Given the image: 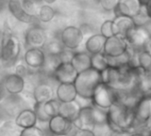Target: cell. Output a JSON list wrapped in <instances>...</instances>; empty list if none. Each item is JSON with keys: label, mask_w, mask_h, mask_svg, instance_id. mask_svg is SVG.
<instances>
[{"label": "cell", "mask_w": 151, "mask_h": 136, "mask_svg": "<svg viewBox=\"0 0 151 136\" xmlns=\"http://www.w3.org/2000/svg\"><path fill=\"white\" fill-rule=\"evenodd\" d=\"M143 50L146 51V52H147V53H149L151 54V36H150V37L148 38V40L147 41L146 45H144Z\"/></svg>", "instance_id": "74e56055"}, {"label": "cell", "mask_w": 151, "mask_h": 136, "mask_svg": "<svg viewBox=\"0 0 151 136\" xmlns=\"http://www.w3.org/2000/svg\"><path fill=\"white\" fill-rule=\"evenodd\" d=\"M78 73L70 62H60L52 77L60 84H74Z\"/></svg>", "instance_id": "7c38bea8"}, {"label": "cell", "mask_w": 151, "mask_h": 136, "mask_svg": "<svg viewBox=\"0 0 151 136\" xmlns=\"http://www.w3.org/2000/svg\"><path fill=\"white\" fill-rule=\"evenodd\" d=\"M128 133H124V132H112L110 131L109 136H128Z\"/></svg>", "instance_id": "f35d334b"}, {"label": "cell", "mask_w": 151, "mask_h": 136, "mask_svg": "<svg viewBox=\"0 0 151 136\" xmlns=\"http://www.w3.org/2000/svg\"><path fill=\"white\" fill-rule=\"evenodd\" d=\"M135 27L132 18L126 16H116L112 21V29L114 36H119L125 38L127 33Z\"/></svg>", "instance_id": "9a60e30c"}, {"label": "cell", "mask_w": 151, "mask_h": 136, "mask_svg": "<svg viewBox=\"0 0 151 136\" xmlns=\"http://www.w3.org/2000/svg\"><path fill=\"white\" fill-rule=\"evenodd\" d=\"M3 86L7 93L13 95H16L21 94L24 90L25 80L24 78L19 77L14 73L10 74L6 77L3 83Z\"/></svg>", "instance_id": "e0dca14e"}, {"label": "cell", "mask_w": 151, "mask_h": 136, "mask_svg": "<svg viewBox=\"0 0 151 136\" xmlns=\"http://www.w3.org/2000/svg\"><path fill=\"white\" fill-rule=\"evenodd\" d=\"M99 2L103 10L107 12H110V11H114V9L117 5L118 0H99Z\"/></svg>", "instance_id": "836d02e7"}, {"label": "cell", "mask_w": 151, "mask_h": 136, "mask_svg": "<svg viewBox=\"0 0 151 136\" xmlns=\"http://www.w3.org/2000/svg\"><path fill=\"white\" fill-rule=\"evenodd\" d=\"M55 15V11L50 6H42L38 12V19L43 22H51Z\"/></svg>", "instance_id": "f1b7e54d"}, {"label": "cell", "mask_w": 151, "mask_h": 136, "mask_svg": "<svg viewBox=\"0 0 151 136\" xmlns=\"http://www.w3.org/2000/svg\"><path fill=\"white\" fill-rule=\"evenodd\" d=\"M84 39L82 30L76 26H68L60 33V42L65 48L69 50L77 49Z\"/></svg>", "instance_id": "ba28073f"}, {"label": "cell", "mask_w": 151, "mask_h": 136, "mask_svg": "<svg viewBox=\"0 0 151 136\" xmlns=\"http://www.w3.org/2000/svg\"><path fill=\"white\" fill-rule=\"evenodd\" d=\"M2 49H3V45H2V39H0V59L2 57Z\"/></svg>", "instance_id": "ee69618b"}, {"label": "cell", "mask_w": 151, "mask_h": 136, "mask_svg": "<svg viewBox=\"0 0 151 136\" xmlns=\"http://www.w3.org/2000/svg\"><path fill=\"white\" fill-rule=\"evenodd\" d=\"M109 67L107 56L103 53L91 55V68L101 72Z\"/></svg>", "instance_id": "cb8c5ba5"}, {"label": "cell", "mask_w": 151, "mask_h": 136, "mask_svg": "<svg viewBox=\"0 0 151 136\" xmlns=\"http://www.w3.org/2000/svg\"><path fill=\"white\" fill-rule=\"evenodd\" d=\"M128 49V44L126 40L119 36H113L106 39L103 53L107 57L115 58L124 53Z\"/></svg>", "instance_id": "9c48e42d"}, {"label": "cell", "mask_w": 151, "mask_h": 136, "mask_svg": "<svg viewBox=\"0 0 151 136\" xmlns=\"http://www.w3.org/2000/svg\"><path fill=\"white\" fill-rule=\"evenodd\" d=\"M33 97L36 102L45 103L54 99V91L51 85L42 83L37 85L33 91Z\"/></svg>", "instance_id": "ffe728a7"}, {"label": "cell", "mask_w": 151, "mask_h": 136, "mask_svg": "<svg viewBox=\"0 0 151 136\" xmlns=\"http://www.w3.org/2000/svg\"><path fill=\"white\" fill-rule=\"evenodd\" d=\"M101 35L103 36L106 39L114 36L113 29H112V21L108 20L105 21L101 26Z\"/></svg>", "instance_id": "1f68e13d"}, {"label": "cell", "mask_w": 151, "mask_h": 136, "mask_svg": "<svg viewBox=\"0 0 151 136\" xmlns=\"http://www.w3.org/2000/svg\"><path fill=\"white\" fill-rule=\"evenodd\" d=\"M144 7H145V10H146L147 15V16H148V18L151 20V4H149L148 6H144Z\"/></svg>", "instance_id": "ab89813d"}, {"label": "cell", "mask_w": 151, "mask_h": 136, "mask_svg": "<svg viewBox=\"0 0 151 136\" xmlns=\"http://www.w3.org/2000/svg\"><path fill=\"white\" fill-rule=\"evenodd\" d=\"M28 73H29L28 68H27L24 64L20 63V64H17V65L15 66V73H14V74L18 75L19 77L24 78L27 77Z\"/></svg>", "instance_id": "d590c367"}, {"label": "cell", "mask_w": 151, "mask_h": 136, "mask_svg": "<svg viewBox=\"0 0 151 136\" xmlns=\"http://www.w3.org/2000/svg\"><path fill=\"white\" fill-rule=\"evenodd\" d=\"M78 96L74 84H60L56 89V97L60 103L76 101Z\"/></svg>", "instance_id": "ac0fdd59"}, {"label": "cell", "mask_w": 151, "mask_h": 136, "mask_svg": "<svg viewBox=\"0 0 151 136\" xmlns=\"http://www.w3.org/2000/svg\"><path fill=\"white\" fill-rule=\"evenodd\" d=\"M48 128L51 133L55 136H68L76 127L73 123L65 117L57 115L48 122Z\"/></svg>", "instance_id": "30bf717a"}, {"label": "cell", "mask_w": 151, "mask_h": 136, "mask_svg": "<svg viewBox=\"0 0 151 136\" xmlns=\"http://www.w3.org/2000/svg\"><path fill=\"white\" fill-rule=\"evenodd\" d=\"M44 104L45 103H43V102H35L33 111H34V113H35V115L37 117V121H40V122H49V120L51 118L45 112Z\"/></svg>", "instance_id": "f546056e"}, {"label": "cell", "mask_w": 151, "mask_h": 136, "mask_svg": "<svg viewBox=\"0 0 151 136\" xmlns=\"http://www.w3.org/2000/svg\"><path fill=\"white\" fill-rule=\"evenodd\" d=\"M73 124L78 130L94 131L97 126L107 125V110L105 111L93 105L83 107Z\"/></svg>", "instance_id": "7a4b0ae2"}, {"label": "cell", "mask_w": 151, "mask_h": 136, "mask_svg": "<svg viewBox=\"0 0 151 136\" xmlns=\"http://www.w3.org/2000/svg\"><path fill=\"white\" fill-rule=\"evenodd\" d=\"M128 136H138V135H136L135 133H132V134H129Z\"/></svg>", "instance_id": "f6af8a7d"}, {"label": "cell", "mask_w": 151, "mask_h": 136, "mask_svg": "<svg viewBox=\"0 0 151 136\" xmlns=\"http://www.w3.org/2000/svg\"><path fill=\"white\" fill-rule=\"evenodd\" d=\"M74 53H73L72 50L65 48L58 56L60 58V62H70L72 58H73V56H74Z\"/></svg>", "instance_id": "e575fe53"}, {"label": "cell", "mask_w": 151, "mask_h": 136, "mask_svg": "<svg viewBox=\"0 0 151 136\" xmlns=\"http://www.w3.org/2000/svg\"><path fill=\"white\" fill-rule=\"evenodd\" d=\"M2 45L1 60L8 64L14 62L21 52V44L18 37L13 34H5L2 38Z\"/></svg>", "instance_id": "5b68a950"}, {"label": "cell", "mask_w": 151, "mask_h": 136, "mask_svg": "<svg viewBox=\"0 0 151 136\" xmlns=\"http://www.w3.org/2000/svg\"><path fill=\"white\" fill-rule=\"evenodd\" d=\"M73 136H96L95 132L91 130H77Z\"/></svg>", "instance_id": "8d00e7d4"}, {"label": "cell", "mask_w": 151, "mask_h": 136, "mask_svg": "<svg viewBox=\"0 0 151 136\" xmlns=\"http://www.w3.org/2000/svg\"><path fill=\"white\" fill-rule=\"evenodd\" d=\"M105 42L106 38L101 34L93 35L86 42V49L91 55L102 53Z\"/></svg>", "instance_id": "603a6c76"}, {"label": "cell", "mask_w": 151, "mask_h": 136, "mask_svg": "<svg viewBox=\"0 0 151 136\" xmlns=\"http://www.w3.org/2000/svg\"><path fill=\"white\" fill-rule=\"evenodd\" d=\"M139 1L142 6H147L149 4H151V0H139Z\"/></svg>", "instance_id": "60d3db41"}, {"label": "cell", "mask_w": 151, "mask_h": 136, "mask_svg": "<svg viewBox=\"0 0 151 136\" xmlns=\"http://www.w3.org/2000/svg\"><path fill=\"white\" fill-rule=\"evenodd\" d=\"M4 86H0V102L2 101L3 97H4Z\"/></svg>", "instance_id": "b9f144b4"}, {"label": "cell", "mask_w": 151, "mask_h": 136, "mask_svg": "<svg viewBox=\"0 0 151 136\" xmlns=\"http://www.w3.org/2000/svg\"><path fill=\"white\" fill-rule=\"evenodd\" d=\"M81 108L82 107L80 106L79 102H78L77 101L60 103L59 115L73 123L78 118Z\"/></svg>", "instance_id": "d6986e66"}, {"label": "cell", "mask_w": 151, "mask_h": 136, "mask_svg": "<svg viewBox=\"0 0 151 136\" xmlns=\"http://www.w3.org/2000/svg\"><path fill=\"white\" fill-rule=\"evenodd\" d=\"M139 66L146 72L151 71V54L146 51H140L138 53Z\"/></svg>", "instance_id": "4316f807"}, {"label": "cell", "mask_w": 151, "mask_h": 136, "mask_svg": "<svg viewBox=\"0 0 151 136\" xmlns=\"http://www.w3.org/2000/svg\"><path fill=\"white\" fill-rule=\"evenodd\" d=\"M150 36V31L146 27L135 26L127 33L124 39L126 40L130 48L135 52H140L143 51L144 45H146Z\"/></svg>", "instance_id": "8992f818"}, {"label": "cell", "mask_w": 151, "mask_h": 136, "mask_svg": "<svg viewBox=\"0 0 151 136\" xmlns=\"http://www.w3.org/2000/svg\"><path fill=\"white\" fill-rule=\"evenodd\" d=\"M24 60L29 68L41 70L45 61V53L43 49L29 48L24 54Z\"/></svg>", "instance_id": "2e32d148"}, {"label": "cell", "mask_w": 151, "mask_h": 136, "mask_svg": "<svg viewBox=\"0 0 151 136\" xmlns=\"http://www.w3.org/2000/svg\"><path fill=\"white\" fill-rule=\"evenodd\" d=\"M25 42L29 48L42 49L46 45V34L45 30L39 25L34 24L27 30Z\"/></svg>", "instance_id": "8fae6325"}, {"label": "cell", "mask_w": 151, "mask_h": 136, "mask_svg": "<svg viewBox=\"0 0 151 136\" xmlns=\"http://www.w3.org/2000/svg\"><path fill=\"white\" fill-rule=\"evenodd\" d=\"M78 73H81L91 68V55L88 53H75L70 61Z\"/></svg>", "instance_id": "44dd1931"}, {"label": "cell", "mask_w": 151, "mask_h": 136, "mask_svg": "<svg viewBox=\"0 0 151 136\" xmlns=\"http://www.w3.org/2000/svg\"><path fill=\"white\" fill-rule=\"evenodd\" d=\"M150 34H151V32H150Z\"/></svg>", "instance_id": "bcb514c9"}, {"label": "cell", "mask_w": 151, "mask_h": 136, "mask_svg": "<svg viewBox=\"0 0 151 136\" xmlns=\"http://www.w3.org/2000/svg\"><path fill=\"white\" fill-rule=\"evenodd\" d=\"M60 106V102L57 99H52L44 104V109H45V112L46 113V115L50 118H52V117L59 115Z\"/></svg>", "instance_id": "83f0119b"}, {"label": "cell", "mask_w": 151, "mask_h": 136, "mask_svg": "<svg viewBox=\"0 0 151 136\" xmlns=\"http://www.w3.org/2000/svg\"><path fill=\"white\" fill-rule=\"evenodd\" d=\"M101 72L90 68V69L78 73L74 86L77 90L78 96L83 99L91 100L97 86L101 84Z\"/></svg>", "instance_id": "3957f363"}, {"label": "cell", "mask_w": 151, "mask_h": 136, "mask_svg": "<svg viewBox=\"0 0 151 136\" xmlns=\"http://www.w3.org/2000/svg\"><path fill=\"white\" fill-rule=\"evenodd\" d=\"M42 1H44L45 3L48 4V5H51V4H53L56 0H42Z\"/></svg>", "instance_id": "7bdbcfd3"}, {"label": "cell", "mask_w": 151, "mask_h": 136, "mask_svg": "<svg viewBox=\"0 0 151 136\" xmlns=\"http://www.w3.org/2000/svg\"><path fill=\"white\" fill-rule=\"evenodd\" d=\"M117 92L106 84H100L95 89L91 99L92 105L101 109H108L112 104L117 101Z\"/></svg>", "instance_id": "277c9868"}, {"label": "cell", "mask_w": 151, "mask_h": 136, "mask_svg": "<svg viewBox=\"0 0 151 136\" xmlns=\"http://www.w3.org/2000/svg\"><path fill=\"white\" fill-rule=\"evenodd\" d=\"M134 128L147 124L151 119V94L142 95L136 104L134 109Z\"/></svg>", "instance_id": "52a82bcc"}, {"label": "cell", "mask_w": 151, "mask_h": 136, "mask_svg": "<svg viewBox=\"0 0 151 136\" xmlns=\"http://www.w3.org/2000/svg\"><path fill=\"white\" fill-rule=\"evenodd\" d=\"M20 136H45V134L41 128L35 125L32 127L22 129Z\"/></svg>", "instance_id": "4dcf8cb0"}, {"label": "cell", "mask_w": 151, "mask_h": 136, "mask_svg": "<svg viewBox=\"0 0 151 136\" xmlns=\"http://www.w3.org/2000/svg\"><path fill=\"white\" fill-rule=\"evenodd\" d=\"M107 126L112 132L132 134L134 130L133 109L116 101L107 109Z\"/></svg>", "instance_id": "6da1fadb"}, {"label": "cell", "mask_w": 151, "mask_h": 136, "mask_svg": "<svg viewBox=\"0 0 151 136\" xmlns=\"http://www.w3.org/2000/svg\"><path fill=\"white\" fill-rule=\"evenodd\" d=\"M65 49L62 43L59 40H52L45 45V53L47 55L58 56Z\"/></svg>", "instance_id": "484cf974"}, {"label": "cell", "mask_w": 151, "mask_h": 136, "mask_svg": "<svg viewBox=\"0 0 151 136\" xmlns=\"http://www.w3.org/2000/svg\"><path fill=\"white\" fill-rule=\"evenodd\" d=\"M37 122V117L32 109H23L20 111L18 116L15 118V124L17 126L24 129L35 126Z\"/></svg>", "instance_id": "7402d4cb"}, {"label": "cell", "mask_w": 151, "mask_h": 136, "mask_svg": "<svg viewBox=\"0 0 151 136\" xmlns=\"http://www.w3.org/2000/svg\"><path fill=\"white\" fill-rule=\"evenodd\" d=\"M60 63V60L59 56L45 54V64L42 67L41 70L44 72L52 76L54 71L56 70V68L59 66Z\"/></svg>", "instance_id": "d4e9b609"}, {"label": "cell", "mask_w": 151, "mask_h": 136, "mask_svg": "<svg viewBox=\"0 0 151 136\" xmlns=\"http://www.w3.org/2000/svg\"><path fill=\"white\" fill-rule=\"evenodd\" d=\"M138 136H151V127L147 124L136 126L133 130V132Z\"/></svg>", "instance_id": "d6a6232c"}, {"label": "cell", "mask_w": 151, "mask_h": 136, "mask_svg": "<svg viewBox=\"0 0 151 136\" xmlns=\"http://www.w3.org/2000/svg\"><path fill=\"white\" fill-rule=\"evenodd\" d=\"M8 9L10 13L22 22L32 24L36 21L35 15H31L26 11L23 6V0H9Z\"/></svg>", "instance_id": "5bb4252c"}, {"label": "cell", "mask_w": 151, "mask_h": 136, "mask_svg": "<svg viewBox=\"0 0 151 136\" xmlns=\"http://www.w3.org/2000/svg\"><path fill=\"white\" fill-rule=\"evenodd\" d=\"M141 8L142 6L139 0H118L114 12L116 16H126L133 19L139 14Z\"/></svg>", "instance_id": "4fadbf2b"}]
</instances>
